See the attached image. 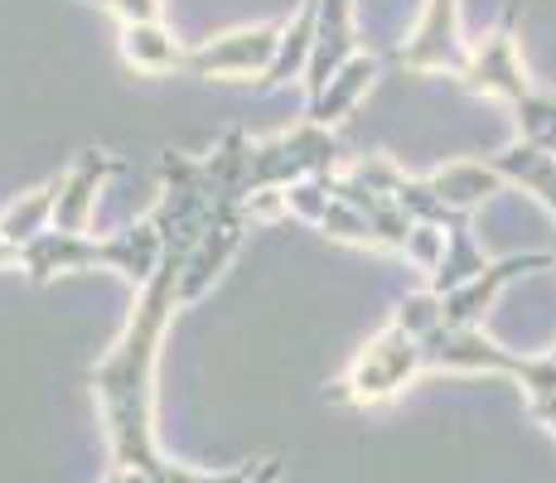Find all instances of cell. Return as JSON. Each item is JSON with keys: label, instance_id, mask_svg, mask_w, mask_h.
Here are the masks:
<instances>
[{"label": "cell", "instance_id": "cell-14", "mask_svg": "<svg viewBox=\"0 0 556 483\" xmlns=\"http://www.w3.org/2000/svg\"><path fill=\"white\" fill-rule=\"evenodd\" d=\"M122 59L126 68L146 73V78H160V73H179L185 68V49L169 35L160 20H146V25H122Z\"/></svg>", "mask_w": 556, "mask_h": 483}, {"label": "cell", "instance_id": "cell-17", "mask_svg": "<svg viewBox=\"0 0 556 483\" xmlns=\"http://www.w3.org/2000/svg\"><path fill=\"white\" fill-rule=\"evenodd\" d=\"M248 131H228L208 160H203V179H208L213 199H248Z\"/></svg>", "mask_w": 556, "mask_h": 483}, {"label": "cell", "instance_id": "cell-15", "mask_svg": "<svg viewBox=\"0 0 556 483\" xmlns=\"http://www.w3.org/2000/svg\"><path fill=\"white\" fill-rule=\"evenodd\" d=\"M489 271V256H484V246L475 242V232H469V218H455L451 223V238H445V256H441V266L431 271V290H441V295H451V290L459 285H469L475 276H484Z\"/></svg>", "mask_w": 556, "mask_h": 483}, {"label": "cell", "instance_id": "cell-21", "mask_svg": "<svg viewBox=\"0 0 556 483\" xmlns=\"http://www.w3.org/2000/svg\"><path fill=\"white\" fill-rule=\"evenodd\" d=\"M315 228H319V232H329V238H339V242L378 246V238H372V223H368V213H358L354 203H344V199H329L325 218H319Z\"/></svg>", "mask_w": 556, "mask_h": 483}, {"label": "cell", "instance_id": "cell-11", "mask_svg": "<svg viewBox=\"0 0 556 483\" xmlns=\"http://www.w3.org/2000/svg\"><path fill=\"white\" fill-rule=\"evenodd\" d=\"M431 189L451 213H465L469 218V213L484 208L489 199H498V193L508 189V179L494 169V160H455V165L435 169Z\"/></svg>", "mask_w": 556, "mask_h": 483}, {"label": "cell", "instance_id": "cell-4", "mask_svg": "<svg viewBox=\"0 0 556 483\" xmlns=\"http://www.w3.org/2000/svg\"><path fill=\"white\" fill-rule=\"evenodd\" d=\"M276 49H281V25H248L189 49L185 73L189 78H218V82H248V78L262 82Z\"/></svg>", "mask_w": 556, "mask_h": 483}, {"label": "cell", "instance_id": "cell-2", "mask_svg": "<svg viewBox=\"0 0 556 483\" xmlns=\"http://www.w3.org/2000/svg\"><path fill=\"white\" fill-rule=\"evenodd\" d=\"M455 78L465 82L469 92L494 97V102H508V106H518L528 92H538L528 78V63H522V49H518V10H508V15L498 20L494 35L469 45V59Z\"/></svg>", "mask_w": 556, "mask_h": 483}, {"label": "cell", "instance_id": "cell-6", "mask_svg": "<svg viewBox=\"0 0 556 483\" xmlns=\"http://www.w3.org/2000/svg\"><path fill=\"white\" fill-rule=\"evenodd\" d=\"M556 262V252H518V256H504V262H489L484 276H475L469 285H459L445 295V325H459V329H479L489 315V305L498 300V290H504L513 276L522 271H547Z\"/></svg>", "mask_w": 556, "mask_h": 483}, {"label": "cell", "instance_id": "cell-9", "mask_svg": "<svg viewBox=\"0 0 556 483\" xmlns=\"http://www.w3.org/2000/svg\"><path fill=\"white\" fill-rule=\"evenodd\" d=\"M102 266L116 276H126V281L141 290L160 266H165V232H160L151 218L112 232V238H102Z\"/></svg>", "mask_w": 556, "mask_h": 483}, {"label": "cell", "instance_id": "cell-19", "mask_svg": "<svg viewBox=\"0 0 556 483\" xmlns=\"http://www.w3.org/2000/svg\"><path fill=\"white\" fill-rule=\"evenodd\" d=\"M392 325L406 329L412 339H426V334H435V329L445 325V295L441 290H412V295L397 305V315H392Z\"/></svg>", "mask_w": 556, "mask_h": 483}, {"label": "cell", "instance_id": "cell-18", "mask_svg": "<svg viewBox=\"0 0 556 483\" xmlns=\"http://www.w3.org/2000/svg\"><path fill=\"white\" fill-rule=\"evenodd\" d=\"M513 116H518V136L542 150H552L556 155V92H528L518 106H513Z\"/></svg>", "mask_w": 556, "mask_h": 483}, {"label": "cell", "instance_id": "cell-3", "mask_svg": "<svg viewBox=\"0 0 556 483\" xmlns=\"http://www.w3.org/2000/svg\"><path fill=\"white\" fill-rule=\"evenodd\" d=\"M242 232H248V199H213L208 223H203L199 242L189 246L185 266H179V300L185 305H194L203 290H213V281L228 271V262L242 246Z\"/></svg>", "mask_w": 556, "mask_h": 483}, {"label": "cell", "instance_id": "cell-26", "mask_svg": "<svg viewBox=\"0 0 556 483\" xmlns=\"http://www.w3.org/2000/svg\"><path fill=\"white\" fill-rule=\"evenodd\" d=\"M0 266H20V246H10L5 238H0Z\"/></svg>", "mask_w": 556, "mask_h": 483}, {"label": "cell", "instance_id": "cell-7", "mask_svg": "<svg viewBox=\"0 0 556 483\" xmlns=\"http://www.w3.org/2000/svg\"><path fill=\"white\" fill-rule=\"evenodd\" d=\"M20 266L35 285H49L53 276H78V271H98L102 266V238H88V232H39L20 246Z\"/></svg>", "mask_w": 556, "mask_h": 483}, {"label": "cell", "instance_id": "cell-20", "mask_svg": "<svg viewBox=\"0 0 556 483\" xmlns=\"http://www.w3.org/2000/svg\"><path fill=\"white\" fill-rule=\"evenodd\" d=\"M397 203L412 213V223H441V228H451L455 218H465V213H451L441 199H435L431 179H412V175H406L402 189H397Z\"/></svg>", "mask_w": 556, "mask_h": 483}, {"label": "cell", "instance_id": "cell-5", "mask_svg": "<svg viewBox=\"0 0 556 483\" xmlns=\"http://www.w3.org/2000/svg\"><path fill=\"white\" fill-rule=\"evenodd\" d=\"M465 59L469 45L459 35V0H426L406 45L392 53V63L406 73H459Z\"/></svg>", "mask_w": 556, "mask_h": 483}, {"label": "cell", "instance_id": "cell-25", "mask_svg": "<svg viewBox=\"0 0 556 483\" xmlns=\"http://www.w3.org/2000/svg\"><path fill=\"white\" fill-rule=\"evenodd\" d=\"M532 406V416H538L542 425L556 435V392H547V396H538V402H528Z\"/></svg>", "mask_w": 556, "mask_h": 483}, {"label": "cell", "instance_id": "cell-12", "mask_svg": "<svg viewBox=\"0 0 556 483\" xmlns=\"http://www.w3.org/2000/svg\"><path fill=\"white\" fill-rule=\"evenodd\" d=\"M315 25H319V0H301V10L281 25V49H276L271 68H266V78L256 82V88L276 92V88H286L291 78H305L309 53H315Z\"/></svg>", "mask_w": 556, "mask_h": 483}, {"label": "cell", "instance_id": "cell-24", "mask_svg": "<svg viewBox=\"0 0 556 483\" xmlns=\"http://www.w3.org/2000/svg\"><path fill=\"white\" fill-rule=\"evenodd\" d=\"M88 5L112 10V15L122 20V25H146V20H160L165 0H88Z\"/></svg>", "mask_w": 556, "mask_h": 483}, {"label": "cell", "instance_id": "cell-1", "mask_svg": "<svg viewBox=\"0 0 556 483\" xmlns=\"http://www.w3.org/2000/svg\"><path fill=\"white\" fill-rule=\"evenodd\" d=\"M426 372L421 339H412L406 329L388 325L382 334H372L358 348V358L349 363V372L329 386V402L339 406H382L392 396H402L406 386Z\"/></svg>", "mask_w": 556, "mask_h": 483}, {"label": "cell", "instance_id": "cell-10", "mask_svg": "<svg viewBox=\"0 0 556 483\" xmlns=\"http://www.w3.org/2000/svg\"><path fill=\"white\" fill-rule=\"evenodd\" d=\"M378 73H382V59L378 53H354V59L344 63V68L334 73V78L325 82V92L319 97H309V106H305V116L309 122H325V126H339L349 112L363 102V97L372 92V82H378Z\"/></svg>", "mask_w": 556, "mask_h": 483}, {"label": "cell", "instance_id": "cell-13", "mask_svg": "<svg viewBox=\"0 0 556 483\" xmlns=\"http://www.w3.org/2000/svg\"><path fill=\"white\" fill-rule=\"evenodd\" d=\"M494 169L508 179V185H518V189H528L532 199L542 203V208L556 218V155L552 150H542V145H532V141H513L504 145L494 155Z\"/></svg>", "mask_w": 556, "mask_h": 483}, {"label": "cell", "instance_id": "cell-8", "mask_svg": "<svg viewBox=\"0 0 556 483\" xmlns=\"http://www.w3.org/2000/svg\"><path fill=\"white\" fill-rule=\"evenodd\" d=\"M116 160L106 150H83L68 165V175H59V203H53V228L59 232H88L92 213H98V189L106 175H116Z\"/></svg>", "mask_w": 556, "mask_h": 483}, {"label": "cell", "instance_id": "cell-16", "mask_svg": "<svg viewBox=\"0 0 556 483\" xmlns=\"http://www.w3.org/2000/svg\"><path fill=\"white\" fill-rule=\"evenodd\" d=\"M53 203H59V179H49V185L20 193V199L0 213V238H5L10 246H25L29 238L49 232L53 228Z\"/></svg>", "mask_w": 556, "mask_h": 483}, {"label": "cell", "instance_id": "cell-22", "mask_svg": "<svg viewBox=\"0 0 556 483\" xmlns=\"http://www.w3.org/2000/svg\"><path fill=\"white\" fill-rule=\"evenodd\" d=\"M445 238H451V228H441V223H412L402 256L416 266V271L431 276L435 266H441V256H445Z\"/></svg>", "mask_w": 556, "mask_h": 483}, {"label": "cell", "instance_id": "cell-23", "mask_svg": "<svg viewBox=\"0 0 556 483\" xmlns=\"http://www.w3.org/2000/svg\"><path fill=\"white\" fill-rule=\"evenodd\" d=\"M344 175H349V179H358L363 189H372L378 199H397L406 169L397 165V160H388V155H368V160H354V165H349Z\"/></svg>", "mask_w": 556, "mask_h": 483}]
</instances>
